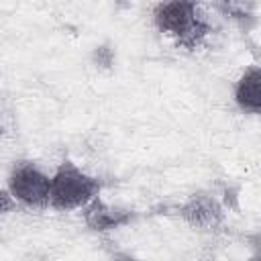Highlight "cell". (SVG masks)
Wrapping results in <instances>:
<instances>
[{"label":"cell","instance_id":"6da1fadb","mask_svg":"<svg viewBox=\"0 0 261 261\" xmlns=\"http://www.w3.org/2000/svg\"><path fill=\"white\" fill-rule=\"evenodd\" d=\"M153 24L186 49H196L212 33V24L200 10V4L190 0L159 2L153 8Z\"/></svg>","mask_w":261,"mask_h":261},{"label":"cell","instance_id":"7a4b0ae2","mask_svg":"<svg viewBox=\"0 0 261 261\" xmlns=\"http://www.w3.org/2000/svg\"><path fill=\"white\" fill-rule=\"evenodd\" d=\"M104 188V181L86 173L71 159H63L51 175V208L59 212L84 210L94 202Z\"/></svg>","mask_w":261,"mask_h":261},{"label":"cell","instance_id":"3957f363","mask_svg":"<svg viewBox=\"0 0 261 261\" xmlns=\"http://www.w3.org/2000/svg\"><path fill=\"white\" fill-rule=\"evenodd\" d=\"M6 190L16 204L33 210L51 208V175L35 161H16L6 177Z\"/></svg>","mask_w":261,"mask_h":261},{"label":"cell","instance_id":"277c9868","mask_svg":"<svg viewBox=\"0 0 261 261\" xmlns=\"http://www.w3.org/2000/svg\"><path fill=\"white\" fill-rule=\"evenodd\" d=\"M177 216L196 230L214 232L224 222V208L222 204L208 192H194L190 194L177 208Z\"/></svg>","mask_w":261,"mask_h":261},{"label":"cell","instance_id":"5b68a950","mask_svg":"<svg viewBox=\"0 0 261 261\" xmlns=\"http://www.w3.org/2000/svg\"><path fill=\"white\" fill-rule=\"evenodd\" d=\"M84 222L90 230L94 232H108V230H116L120 226H126L130 224L135 218H137V212L135 210H128V208H120V206H112L108 202H104L100 196L90 202L84 210Z\"/></svg>","mask_w":261,"mask_h":261},{"label":"cell","instance_id":"8992f818","mask_svg":"<svg viewBox=\"0 0 261 261\" xmlns=\"http://www.w3.org/2000/svg\"><path fill=\"white\" fill-rule=\"evenodd\" d=\"M232 100L239 110L261 116V65H249L232 86Z\"/></svg>","mask_w":261,"mask_h":261},{"label":"cell","instance_id":"52a82bcc","mask_svg":"<svg viewBox=\"0 0 261 261\" xmlns=\"http://www.w3.org/2000/svg\"><path fill=\"white\" fill-rule=\"evenodd\" d=\"M216 10L222 12V16L230 18L232 22H237L241 29L249 31L251 27L257 24V16L253 12V6L251 4H234V2H220V4H214Z\"/></svg>","mask_w":261,"mask_h":261},{"label":"cell","instance_id":"ba28073f","mask_svg":"<svg viewBox=\"0 0 261 261\" xmlns=\"http://www.w3.org/2000/svg\"><path fill=\"white\" fill-rule=\"evenodd\" d=\"M110 261H141V259H137L128 251H112L110 253Z\"/></svg>","mask_w":261,"mask_h":261},{"label":"cell","instance_id":"9c48e42d","mask_svg":"<svg viewBox=\"0 0 261 261\" xmlns=\"http://www.w3.org/2000/svg\"><path fill=\"white\" fill-rule=\"evenodd\" d=\"M247 261H261V247H257V249L253 251V255H251Z\"/></svg>","mask_w":261,"mask_h":261}]
</instances>
